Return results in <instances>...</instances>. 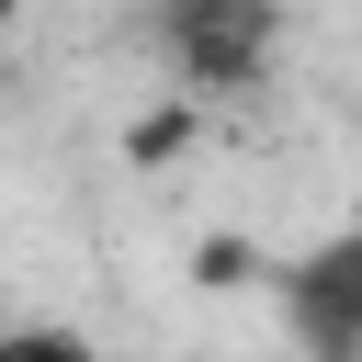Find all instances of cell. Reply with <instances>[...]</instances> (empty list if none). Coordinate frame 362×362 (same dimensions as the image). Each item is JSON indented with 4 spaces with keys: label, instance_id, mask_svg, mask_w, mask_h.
Returning <instances> with one entry per match:
<instances>
[{
    "label": "cell",
    "instance_id": "obj_2",
    "mask_svg": "<svg viewBox=\"0 0 362 362\" xmlns=\"http://www.w3.org/2000/svg\"><path fill=\"white\" fill-rule=\"evenodd\" d=\"M11 23H23V0H0V34H11Z\"/></svg>",
    "mask_w": 362,
    "mask_h": 362
},
{
    "label": "cell",
    "instance_id": "obj_1",
    "mask_svg": "<svg viewBox=\"0 0 362 362\" xmlns=\"http://www.w3.org/2000/svg\"><path fill=\"white\" fill-rule=\"evenodd\" d=\"M272 0H170L158 11V45L181 68V90H249L272 68Z\"/></svg>",
    "mask_w": 362,
    "mask_h": 362
}]
</instances>
